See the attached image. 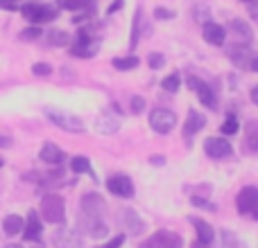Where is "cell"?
<instances>
[{
  "mask_svg": "<svg viewBox=\"0 0 258 248\" xmlns=\"http://www.w3.org/2000/svg\"><path fill=\"white\" fill-rule=\"evenodd\" d=\"M41 214L48 223H63L66 219V201L59 194H45L41 201Z\"/></svg>",
  "mask_w": 258,
  "mask_h": 248,
  "instance_id": "obj_1",
  "label": "cell"
},
{
  "mask_svg": "<svg viewBox=\"0 0 258 248\" xmlns=\"http://www.w3.org/2000/svg\"><path fill=\"white\" fill-rule=\"evenodd\" d=\"M45 115H48V120L52 122L54 127L63 129V131H68V133H84V122H82L80 117L71 115V113L59 111V108H45Z\"/></svg>",
  "mask_w": 258,
  "mask_h": 248,
  "instance_id": "obj_2",
  "label": "cell"
},
{
  "mask_svg": "<svg viewBox=\"0 0 258 248\" xmlns=\"http://www.w3.org/2000/svg\"><path fill=\"white\" fill-rule=\"evenodd\" d=\"M21 14L30 23H48V21L57 18V9L50 7V5H43V3H25L21 7Z\"/></svg>",
  "mask_w": 258,
  "mask_h": 248,
  "instance_id": "obj_3",
  "label": "cell"
},
{
  "mask_svg": "<svg viewBox=\"0 0 258 248\" xmlns=\"http://www.w3.org/2000/svg\"><path fill=\"white\" fill-rule=\"evenodd\" d=\"M150 127H152V131L165 136V133H170L177 127V115L172 111H168V108H154L150 113Z\"/></svg>",
  "mask_w": 258,
  "mask_h": 248,
  "instance_id": "obj_4",
  "label": "cell"
},
{
  "mask_svg": "<svg viewBox=\"0 0 258 248\" xmlns=\"http://www.w3.org/2000/svg\"><path fill=\"white\" fill-rule=\"evenodd\" d=\"M236 208L240 214H254L258 219V187H242L236 196Z\"/></svg>",
  "mask_w": 258,
  "mask_h": 248,
  "instance_id": "obj_5",
  "label": "cell"
},
{
  "mask_svg": "<svg viewBox=\"0 0 258 248\" xmlns=\"http://www.w3.org/2000/svg\"><path fill=\"white\" fill-rule=\"evenodd\" d=\"M183 241L177 232H170V230H156L150 239L143 241L141 248H181Z\"/></svg>",
  "mask_w": 258,
  "mask_h": 248,
  "instance_id": "obj_6",
  "label": "cell"
},
{
  "mask_svg": "<svg viewBox=\"0 0 258 248\" xmlns=\"http://www.w3.org/2000/svg\"><path fill=\"white\" fill-rule=\"evenodd\" d=\"M98 48H100V43L95 39H91L89 32H80L77 41L71 45V54L82 57V59H89V57H93V54L98 52Z\"/></svg>",
  "mask_w": 258,
  "mask_h": 248,
  "instance_id": "obj_7",
  "label": "cell"
},
{
  "mask_svg": "<svg viewBox=\"0 0 258 248\" xmlns=\"http://www.w3.org/2000/svg\"><path fill=\"white\" fill-rule=\"evenodd\" d=\"M104 210H107V203H104V199L100 194H84L82 196V212H84V217H93V219H102Z\"/></svg>",
  "mask_w": 258,
  "mask_h": 248,
  "instance_id": "obj_8",
  "label": "cell"
},
{
  "mask_svg": "<svg viewBox=\"0 0 258 248\" xmlns=\"http://www.w3.org/2000/svg\"><path fill=\"white\" fill-rule=\"evenodd\" d=\"M107 190L111 194L120 196V199H129V196H134V183L125 174H116V176H111L107 181Z\"/></svg>",
  "mask_w": 258,
  "mask_h": 248,
  "instance_id": "obj_9",
  "label": "cell"
},
{
  "mask_svg": "<svg viewBox=\"0 0 258 248\" xmlns=\"http://www.w3.org/2000/svg\"><path fill=\"white\" fill-rule=\"evenodd\" d=\"M231 145H229L224 138H206L204 142V154L213 160H220V158H227L231 156Z\"/></svg>",
  "mask_w": 258,
  "mask_h": 248,
  "instance_id": "obj_10",
  "label": "cell"
},
{
  "mask_svg": "<svg viewBox=\"0 0 258 248\" xmlns=\"http://www.w3.org/2000/svg\"><path fill=\"white\" fill-rule=\"evenodd\" d=\"M41 235H43V226H41V219H39V214L32 210V212L27 214L25 226H23V237H25L27 241H41Z\"/></svg>",
  "mask_w": 258,
  "mask_h": 248,
  "instance_id": "obj_11",
  "label": "cell"
},
{
  "mask_svg": "<svg viewBox=\"0 0 258 248\" xmlns=\"http://www.w3.org/2000/svg\"><path fill=\"white\" fill-rule=\"evenodd\" d=\"M202 36H204L206 43L211 45H224V41H227V32H224L222 25H218V23H204V32H202Z\"/></svg>",
  "mask_w": 258,
  "mask_h": 248,
  "instance_id": "obj_12",
  "label": "cell"
},
{
  "mask_svg": "<svg viewBox=\"0 0 258 248\" xmlns=\"http://www.w3.org/2000/svg\"><path fill=\"white\" fill-rule=\"evenodd\" d=\"M204 124H206V117L202 115V113H197L195 108H190V111H188V115H186V124H183V138L195 136L197 131H202V129H204Z\"/></svg>",
  "mask_w": 258,
  "mask_h": 248,
  "instance_id": "obj_13",
  "label": "cell"
},
{
  "mask_svg": "<svg viewBox=\"0 0 258 248\" xmlns=\"http://www.w3.org/2000/svg\"><path fill=\"white\" fill-rule=\"evenodd\" d=\"M39 158L43 160V163H48V165H61L63 160H66V154H63V151L59 149L57 145H52V142H45L43 149H41V154H39Z\"/></svg>",
  "mask_w": 258,
  "mask_h": 248,
  "instance_id": "obj_14",
  "label": "cell"
},
{
  "mask_svg": "<svg viewBox=\"0 0 258 248\" xmlns=\"http://www.w3.org/2000/svg\"><path fill=\"white\" fill-rule=\"evenodd\" d=\"M190 223L195 226V230H197V239L204 241V244H213V239H215V228L211 226L209 221H204V219H200V217H192Z\"/></svg>",
  "mask_w": 258,
  "mask_h": 248,
  "instance_id": "obj_15",
  "label": "cell"
},
{
  "mask_svg": "<svg viewBox=\"0 0 258 248\" xmlns=\"http://www.w3.org/2000/svg\"><path fill=\"white\" fill-rule=\"evenodd\" d=\"M54 246H57V248H80L82 239H80V235H77V232L63 228V230H59L57 235H54Z\"/></svg>",
  "mask_w": 258,
  "mask_h": 248,
  "instance_id": "obj_16",
  "label": "cell"
},
{
  "mask_svg": "<svg viewBox=\"0 0 258 248\" xmlns=\"http://www.w3.org/2000/svg\"><path fill=\"white\" fill-rule=\"evenodd\" d=\"M82 226H84V230L89 232L91 237H104L109 232L107 223L102 221V219H93V217H82Z\"/></svg>",
  "mask_w": 258,
  "mask_h": 248,
  "instance_id": "obj_17",
  "label": "cell"
},
{
  "mask_svg": "<svg viewBox=\"0 0 258 248\" xmlns=\"http://www.w3.org/2000/svg\"><path fill=\"white\" fill-rule=\"evenodd\" d=\"M23 226H25V221H23L18 214H9V217H5V221H3V230H5V235H9V237L23 232Z\"/></svg>",
  "mask_w": 258,
  "mask_h": 248,
  "instance_id": "obj_18",
  "label": "cell"
},
{
  "mask_svg": "<svg viewBox=\"0 0 258 248\" xmlns=\"http://www.w3.org/2000/svg\"><path fill=\"white\" fill-rule=\"evenodd\" d=\"M125 226H127L129 232H134V235H141V232L145 230L143 219L138 217V212H134V210H125Z\"/></svg>",
  "mask_w": 258,
  "mask_h": 248,
  "instance_id": "obj_19",
  "label": "cell"
},
{
  "mask_svg": "<svg viewBox=\"0 0 258 248\" xmlns=\"http://www.w3.org/2000/svg\"><path fill=\"white\" fill-rule=\"evenodd\" d=\"M231 30L236 32L238 36H240V41H245V43H251V36H254V32H251L249 23L242 21V18H233L231 21Z\"/></svg>",
  "mask_w": 258,
  "mask_h": 248,
  "instance_id": "obj_20",
  "label": "cell"
},
{
  "mask_svg": "<svg viewBox=\"0 0 258 248\" xmlns=\"http://www.w3.org/2000/svg\"><path fill=\"white\" fill-rule=\"evenodd\" d=\"M95 127H98L100 133H107V136H111V133H116L118 129H120V124H118L116 117H111V115H107V113H104V115L98 117V124H95Z\"/></svg>",
  "mask_w": 258,
  "mask_h": 248,
  "instance_id": "obj_21",
  "label": "cell"
},
{
  "mask_svg": "<svg viewBox=\"0 0 258 248\" xmlns=\"http://www.w3.org/2000/svg\"><path fill=\"white\" fill-rule=\"evenodd\" d=\"M195 93H197V97H200V102L204 104V106L215 108V95H213V90H211V86H206L204 81H200V86L195 88Z\"/></svg>",
  "mask_w": 258,
  "mask_h": 248,
  "instance_id": "obj_22",
  "label": "cell"
},
{
  "mask_svg": "<svg viewBox=\"0 0 258 248\" xmlns=\"http://www.w3.org/2000/svg\"><path fill=\"white\" fill-rule=\"evenodd\" d=\"M229 57H231V61L236 63V66H245V68H247V63H249L251 54H249V50H247V48H240V45H233L231 52H229Z\"/></svg>",
  "mask_w": 258,
  "mask_h": 248,
  "instance_id": "obj_23",
  "label": "cell"
},
{
  "mask_svg": "<svg viewBox=\"0 0 258 248\" xmlns=\"http://www.w3.org/2000/svg\"><path fill=\"white\" fill-rule=\"evenodd\" d=\"M245 145L249 151H258V122L247 124V133H245Z\"/></svg>",
  "mask_w": 258,
  "mask_h": 248,
  "instance_id": "obj_24",
  "label": "cell"
},
{
  "mask_svg": "<svg viewBox=\"0 0 258 248\" xmlns=\"http://www.w3.org/2000/svg\"><path fill=\"white\" fill-rule=\"evenodd\" d=\"M71 169L75 174H86L91 172V160L86 158V156H75V158L71 160Z\"/></svg>",
  "mask_w": 258,
  "mask_h": 248,
  "instance_id": "obj_25",
  "label": "cell"
},
{
  "mask_svg": "<svg viewBox=\"0 0 258 248\" xmlns=\"http://www.w3.org/2000/svg\"><path fill=\"white\" fill-rule=\"evenodd\" d=\"M138 66V57H118V59H113V68L116 70H134V68Z\"/></svg>",
  "mask_w": 258,
  "mask_h": 248,
  "instance_id": "obj_26",
  "label": "cell"
},
{
  "mask_svg": "<svg viewBox=\"0 0 258 248\" xmlns=\"http://www.w3.org/2000/svg\"><path fill=\"white\" fill-rule=\"evenodd\" d=\"M141 23H143V9H136V16H134V25H132V50L138 45V36H141Z\"/></svg>",
  "mask_w": 258,
  "mask_h": 248,
  "instance_id": "obj_27",
  "label": "cell"
},
{
  "mask_svg": "<svg viewBox=\"0 0 258 248\" xmlns=\"http://www.w3.org/2000/svg\"><path fill=\"white\" fill-rule=\"evenodd\" d=\"M238 129H240V122H238V117L231 113V115H227L222 127H220V133H222V136H233V133H238Z\"/></svg>",
  "mask_w": 258,
  "mask_h": 248,
  "instance_id": "obj_28",
  "label": "cell"
},
{
  "mask_svg": "<svg viewBox=\"0 0 258 248\" xmlns=\"http://www.w3.org/2000/svg\"><path fill=\"white\" fill-rule=\"evenodd\" d=\"M220 248H240L236 232L233 230H222V239H220Z\"/></svg>",
  "mask_w": 258,
  "mask_h": 248,
  "instance_id": "obj_29",
  "label": "cell"
},
{
  "mask_svg": "<svg viewBox=\"0 0 258 248\" xmlns=\"http://www.w3.org/2000/svg\"><path fill=\"white\" fill-rule=\"evenodd\" d=\"M161 86H163L165 93H177V90H179V75H177V72L168 75L163 81H161Z\"/></svg>",
  "mask_w": 258,
  "mask_h": 248,
  "instance_id": "obj_30",
  "label": "cell"
},
{
  "mask_svg": "<svg viewBox=\"0 0 258 248\" xmlns=\"http://www.w3.org/2000/svg\"><path fill=\"white\" fill-rule=\"evenodd\" d=\"M59 7L68 9V12H77V9L89 7V0H59Z\"/></svg>",
  "mask_w": 258,
  "mask_h": 248,
  "instance_id": "obj_31",
  "label": "cell"
},
{
  "mask_svg": "<svg viewBox=\"0 0 258 248\" xmlns=\"http://www.w3.org/2000/svg\"><path fill=\"white\" fill-rule=\"evenodd\" d=\"M48 41L52 45H66L68 41H71V36L66 34V32H61V30H57V32H50V36H48Z\"/></svg>",
  "mask_w": 258,
  "mask_h": 248,
  "instance_id": "obj_32",
  "label": "cell"
},
{
  "mask_svg": "<svg viewBox=\"0 0 258 248\" xmlns=\"http://www.w3.org/2000/svg\"><path fill=\"white\" fill-rule=\"evenodd\" d=\"M190 201H192V205H197V208H202V210H211V212H215V210H218V205H215V203L200 199V196H190Z\"/></svg>",
  "mask_w": 258,
  "mask_h": 248,
  "instance_id": "obj_33",
  "label": "cell"
},
{
  "mask_svg": "<svg viewBox=\"0 0 258 248\" xmlns=\"http://www.w3.org/2000/svg\"><path fill=\"white\" fill-rule=\"evenodd\" d=\"M147 63H150V68H152V70H159V68L165 63V59H163V54H159V52H152V54H150V59H147Z\"/></svg>",
  "mask_w": 258,
  "mask_h": 248,
  "instance_id": "obj_34",
  "label": "cell"
},
{
  "mask_svg": "<svg viewBox=\"0 0 258 248\" xmlns=\"http://www.w3.org/2000/svg\"><path fill=\"white\" fill-rule=\"evenodd\" d=\"M143 111H145V99H143L141 95L132 97V113H134V115H141Z\"/></svg>",
  "mask_w": 258,
  "mask_h": 248,
  "instance_id": "obj_35",
  "label": "cell"
},
{
  "mask_svg": "<svg viewBox=\"0 0 258 248\" xmlns=\"http://www.w3.org/2000/svg\"><path fill=\"white\" fill-rule=\"evenodd\" d=\"M32 72H34V75H39V77H45V75H50V72H52V68H50L48 63H34V66H32Z\"/></svg>",
  "mask_w": 258,
  "mask_h": 248,
  "instance_id": "obj_36",
  "label": "cell"
},
{
  "mask_svg": "<svg viewBox=\"0 0 258 248\" xmlns=\"http://www.w3.org/2000/svg\"><path fill=\"white\" fill-rule=\"evenodd\" d=\"M172 16H174V12H170V9H165V7H156L154 9L156 21H168V18H172Z\"/></svg>",
  "mask_w": 258,
  "mask_h": 248,
  "instance_id": "obj_37",
  "label": "cell"
},
{
  "mask_svg": "<svg viewBox=\"0 0 258 248\" xmlns=\"http://www.w3.org/2000/svg\"><path fill=\"white\" fill-rule=\"evenodd\" d=\"M21 0H0V9H7V12H16Z\"/></svg>",
  "mask_w": 258,
  "mask_h": 248,
  "instance_id": "obj_38",
  "label": "cell"
},
{
  "mask_svg": "<svg viewBox=\"0 0 258 248\" xmlns=\"http://www.w3.org/2000/svg\"><path fill=\"white\" fill-rule=\"evenodd\" d=\"M39 36H41V30H39V27H27V30L23 32V39H25V41L39 39Z\"/></svg>",
  "mask_w": 258,
  "mask_h": 248,
  "instance_id": "obj_39",
  "label": "cell"
},
{
  "mask_svg": "<svg viewBox=\"0 0 258 248\" xmlns=\"http://www.w3.org/2000/svg\"><path fill=\"white\" fill-rule=\"evenodd\" d=\"M122 244H125V235H118V237H113V239H109L102 248H120Z\"/></svg>",
  "mask_w": 258,
  "mask_h": 248,
  "instance_id": "obj_40",
  "label": "cell"
},
{
  "mask_svg": "<svg viewBox=\"0 0 258 248\" xmlns=\"http://www.w3.org/2000/svg\"><path fill=\"white\" fill-rule=\"evenodd\" d=\"M200 81H202V79H197L195 75H190V77L186 79V84H188V88H190V90H195L197 86H200Z\"/></svg>",
  "mask_w": 258,
  "mask_h": 248,
  "instance_id": "obj_41",
  "label": "cell"
},
{
  "mask_svg": "<svg viewBox=\"0 0 258 248\" xmlns=\"http://www.w3.org/2000/svg\"><path fill=\"white\" fill-rule=\"evenodd\" d=\"M247 68H249L251 72H258V54H256V57H251V59H249V63H247Z\"/></svg>",
  "mask_w": 258,
  "mask_h": 248,
  "instance_id": "obj_42",
  "label": "cell"
},
{
  "mask_svg": "<svg viewBox=\"0 0 258 248\" xmlns=\"http://www.w3.org/2000/svg\"><path fill=\"white\" fill-rule=\"evenodd\" d=\"M7 147H12V138L0 136V149H7Z\"/></svg>",
  "mask_w": 258,
  "mask_h": 248,
  "instance_id": "obj_43",
  "label": "cell"
},
{
  "mask_svg": "<svg viewBox=\"0 0 258 248\" xmlns=\"http://www.w3.org/2000/svg\"><path fill=\"white\" fill-rule=\"evenodd\" d=\"M120 7H122V0H116V3H113L111 7L107 9V14H113V12H118V9H120Z\"/></svg>",
  "mask_w": 258,
  "mask_h": 248,
  "instance_id": "obj_44",
  "label": "cell"
},
{
  "mask_svg": "<svg viewBox=\"0 0 258 248\" xmlns=\"http://www.w3.org/2000/svg\"><path fill=\"white\" fill-rule=\"evenodd\" d=\"M249 97H251V102H254V104H256V106H258V86H254V88H251Z\"/></svg>",
  "mask_w": 258,
  "mask_h": 248,
  "instance_id": "obj_45",
  "label": "cell"
},
{
  "mask_svg": "<svg viewBox=\"0 0 258 248\" xmlns=\"http://www.w3.org/2000/svg\"><path fill=\"white\" fill-rule=\"evenodd\" d=\"M150 163H154V165H163V163H165V158H163V156H152Z\"/></svg>",
  "mask_w": 258,
  "mask_h": 248,
  "instance_id": "obj_46",
  "label": "cell"
},
{
  "mask_svg": "<svg viewBox=\"0 0 258 248\" xmlns=\"http://www.w3.org/2000/svg\"><path fill=\"white\" fill-rule=\"evenodd\" d=\"M190 248H211V244H204V241H200V239H197L195 244H190Z\"/></svg>",
  "mask_w": 258,
  "mask_h": 248,
  "instance_id": "obj_47",
  "label": "cell"
},
{
  "mask_svg": "<svg viewBox=\"0 0 258 248\" xmlns=\"http://www.w3.org/2000/svg\"><path fill=\"white\" fill-rule=\"evenodd\" d=\"M7 248H23V246H18V244H9Z\"/></svg>",
  "mask_w": 258,
  "mask_h": 248,
  "instance_id": "obj_48",
  "label": "cell"
},
{
  "mask_svg": "<svg viewBox=\"0 0 258 248\" xmlns=\"http://www.w3.org/2000/svg\"><path fill=\"white\" fill-rule=\"evenodd\" d=\"M240 3H251V0H240Z\"/></svg>",
  "mask_w": 258,
  "mask_h": 248,
  "instance_id": "obj_49",
  "label": "cell"
},
{
  "mask_svg": "<svg viewBox=\"0 0 258 248\" xmlns=\"http://www.w3.org/2000/svg\"><path fill=\"white\" fill-rule=\"evenodd\" d=\"M0 167H3V160H0Z\"/></svg>",
  "mask_w": 258,
  "mask_h": 248,
  "instance_id": "obj_50",
  "label": "cell"
},
{
  "mask_svg": "<svg viewBox=\"0 0 258 248\" xmlns=\"http://www.w3.org/2000/svg\"><path fill=\"white\" fill-rule=\"evenodd\" d=\"M36 248H41V246H36Z\"/></svg>",
  "mask_w": 258,
  "mask_h": 248,
  "instance_id": "obj_51",
  "label": "cell"
}]
</instances>
